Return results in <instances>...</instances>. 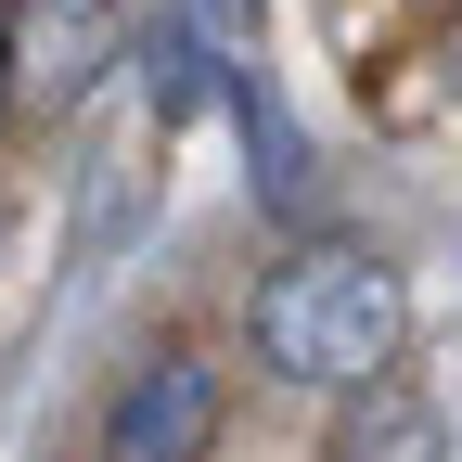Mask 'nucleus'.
<instances>
[{"label":"nucleus","mask_w":462,"mask_h":462,"mask_svg":"<svg viewBox=\"0 0 462 462\" xmlns=\"http://www.w3.org/2000/svg\"><path fill=\"white\" fill-rule=\"evenodd\" d=\"M437 90H449V103H462V14H449V26H437Z\"/></svg>","instance_id":"39448f33"},{"label":"nucleus","mask_w":462,"mask_h":462,"mask_svg":"<svg viewBox=\"0 0 462 462\" xmlns=\"http://www.w3.org/2000/svg\"><path fill=\"white\" fill-rule=\"evenodd\" d=\"M206 449H218V373L193 346H154L103 398V437H90V462H206Z\"/></svg>","instance_id":"7ed1b4c3"},{"label":"nucleus","mask_w":462,"mask_h":462,"mask_svg":"<svg viewBox=\"0 0 462 462\" xmlns=\"http://www.w3.org/2000/svg\"><path fill=\"white\" fill-rule=\"evenodd\" d=\"M116 51H129V14L116 0H0V116L14 129H51V116H78Z\"/></svg>","instance_id":"f03ea898"},{"label":"nucleus","mask_w":462,"mask_h":462,"mask_svg":"<svg viewBox=\"0 0 462 462\" xmlns=\"http://www.w3.org/2000/svg\"><path fill=\"white\" fill-rule=\"evenodd\" d=\"M321 462H449V424H437L424 385L373 373V385H346V411H334V449H321Z\"/></svg>","instance_id":"20e7f679"},{"label":"nucleus","mask_w":462,"mask_h":462,"mask_svg":"<svg viewBox=\"0 0 462 462\" xmlns=\"http://www.w3.org/2000/svg\"><path fill=\"white\" fill-rule=\"evenodd\" d=\"M245 334H257V360H270L282 385H334V398H346V385L398 373L411 296H398V270H385L373 245H296V257L257 282Z\"/></svg>","instance_id":"f257e3e1"}]
</instances>
